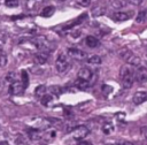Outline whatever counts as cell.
<instances>
[{
    "label": "cell",
    "instance_id": "cell-1",
    "mask_svg": "<svg viewBox=\"0 0 147 145\" xmlns=\"http://www.w3.org/2000/svg\"><path fill=\"white\" fill-rule=\"evenodd\" d=\"M119 78L122 86L124 89H130L133 85V82L136 79V71L133 69V66L126 64L122 66L119 69Z\"/></svg>",
    "mask_w": 147,
    "mask_h": 145
},
{
    "label": "cell",
    "instance_id": "cell-2",
    "mask_svg": "<svg viewBox=\"0 0 147 145\" xmlns=\"http://www.w3.org/2000/svg\"><path fill=\"white\" fill-rule=\"evenodd\" d=\"M31 43L39 51H42V52H46V53H52L54 51V45L49 40H47L46 37H44V36H38V37L32 38Z\"/></svg>",
    "mask_w": 147,
    "mask_h": 145
},
{
    "label": "cell",
    "instance_id": "cell-3",
    "mask_svg": "<svg viewBox=\"0 0 147 145\" xmlns=\"http://www.w3.org/2000/svg\"><path fill=\"white\" fill-rule=\"evenodd\" d=\"M118 54L127 64H131L133 67H138L140 64V62H141V59L138 55L133 54V52H131L127 48H122Z\"/></svg>",
    "mask_w": 147,
    "mask_h": 145
},
{
    "label": "cell",
    "instance_id": "cell-4",
    "mask_svg": "<svg viewBox=\"0 0 147 145\" xmlns=\"http://www.w3.org/2000/svg\"><path fill=\"white\" fill-rule=\"evenodd\" d=\"M55 67H56L57 72H60V74H63V72H65L68 69H70L71 63H70V61H69L68 55L64 54V53L59 54V56H57V59H56V61H55Z\"/></svg>",
    "mask_w": 147,
    "mask_h": 145
},
{
    "label": "cell",
    "instance_id": "cell-5",
    "mask_svg": "<svg viewBox=\"0 0 147 145\" xmlns=\"http://www.w3.org/2000/svg\"><path fill=\"white\" fill-rule=\"evenodd\" d=\"M90 133V129L86 125H78L72 130V137L75 140H82Z\"/></svg>",
    "mask_w": 147,
    "mask_h": 145
},
{
    "label": "cell",
    "instance_id": "cell-6",
    "mask_svg": "<svg viewBox=\"0 0 147 145\" xmlns=\"http://www.w3.org/2000/svg\"><path fill=\"white\" fill-rule=\"evenodd\" d=\"M69 58L71 59H75V60H78V61H83L85 59H87V53L79 49V48H75V47H70L68 48L67 51Z\"/></svg>",
    "mask_w": 147,
    "mask_h": 145
},
{
    "label": "cell",
    "instance_id": "cell-7",
    "mask_svg": "<svg viewBox=\"0 0 147 145\" xmlns=\"http://www.w3.org/2000/svg\"><path fill=\"white\" fill-rule=\"evenodd\" d=\"M8 91H9V94H10V96H17V94H22L25 90H24V87H23L22 82L15 81V82L10 83Z\"/></svg>",
    "mask_w": 147,
    "mask_h": 145
},
{
    "label": "cell",
    "instance_id": "cell-8",
    "mask_svg": "<svg viewBox=\"0 0 147 145\" xmlns=\"http://www.w3.org/2000/svg\"><path fill=\"white\" fill-rule=\"evenodd\" d=\"M92 77H93L92 70H91L90 68H86V67H85V68H82V69L78 71V74H77V78L83 79V81H86V82H91Z\"/></svg>",
    "mask_w": 147,
    "mask_h": 145
},
{
    "label": "cell",
    "instance_id": "cell-9",
    "mask_svg": "<svg viewBox=\"0 0 147 145\" xmlns=\"http://www.w3.org/2000/svg\"><path fill=\"white\" fill-rule=\"evenodd\" d=\"M26 133L29 136L30 139L32 140H39L42 138V135H44V131L39 128H32V129H28L26 130Z\"/></svg>",
    "mask_w": 147,
    "mask_h": 145
},
{
    "label": "cell",
    "instance_id": "cell-10",
    "mask_svg": "<svg viewBox=\"0 0 147 145\" xmlns=\"http://www.w3.org/2000/svg\"><path fill=\"white\" fill-rule=\"evenodd\" d=\"M134 105H140L145 101H147V91H138L134 93L133 99H132Z\"/></svg>",
    "mask_w": 147,
    "mask_h": 145
},
{
    "label": "cell",
    "instance_id": "cell-11",
    "mask_svg": "<svg viewBox=\"0 0 147 145\" xmlns=\"http://www.w3.org/2000/svg\"><path fill=\"white\" fill-rule=\"evenodd\" d=\"M136 78L140 84H144L147 82V69L145 67H140L136 71Z\"/></svg>",
    "mask_w": 147,
    "mask_h": 145
},
{
    "label": "cell",
    "instance_id": "cell-12",
    "mask_svg": "<svg viewBox=\"0 0 147 145\" xmlns=\"http://www.w3.org/2000/svg\"><path fill=\"white\" fill-rule=\"evenodd\" d=\"M48 54L49 53H46V52H42V51L36 53L34 54V62L38 63V64H40V66L41 64H45L48 61Z\"/></svg>",
    "mask_w": 147,
    "mask_h": 145
},
{
    "label": "cell",
    "instance_id": "cell-13",
    "mask_svg": "<svg viewBox=\"0 0 147 145\" xmlns=\"http://www.w3.org/2000/svg\"><path fill=\"white\" fill-rule=\"evenodd\" d=\"M86 18H87V14H85V13H84V14H82L78 18H76L75 21H72V22H71V23H69L68 25H65V26L63 28V30H70V29L75 28L76 25H79L80 23H83Z\"/></svg>",
    "mask_w": 147,
    "mask_h": 145
},
{
    "label": "cell",
    "instance_id": "cell-14",
    "mask_svg": "<svg viewBox=\"0 0 147 145\" xmlns=\"http://www.w3.org/2000/svg\"><path fill=\"white\" fill-rule=\"evenodd\" d=\"M131 17V14L130 12H117L113 15V18L117 22H123V21H126Z\"/></svg>",
    "mask_w": 147,
    "mask_h": 145
},
{
    "label": "cell",
    "instance_id": "cell-15",
    "mask_svg": "<svg viewBox=\"0 0 147 145\" xmlns=\"http://www.w3.org/2000/svg\"><path fill=\"white\" fill-rule=\"evenodd\" d=\"M85 43H86V45H87L90 48H94V47L99 46V40H98V38L94 37V36H87V37L85 38Z\"/></svg>",
    "mask_w": 147,
    "mask_h": 145
},
{
    "label": "cell",
    "instance_id": "cell-16",
    "mask_svg": "<svg viewBox=\"0 0 147 145\" xmlns=\"http://www.w3.org/2000/svg\"><path fill=\"white\" fill-rule=\"evenodd\" d=\"M75 86L79 90H86L90 87V82H86V81H83V79H79L77 78L76 82H75Z\"/></svg>",
    "mask_w": 147,
    "mask_h": 145
},
{
    "label": "cell",
    "instance_id": "cell-17",
    "mask_svg": "<svg viewBox=\"0 0 147 145\" xmlns=\"http://www.w3.org/2000/svg\"><path fill=\"white\" fill-rule=\"evenodd\" d=\"M41 105H44L45 107H48V106H51L52 105V102H53V94L51 96V94H44V96H41Z\"/></svg>",
    "mask_w": 147,
    "mask_h": 145
},
{
    "label": "cell",
    "instance_id": "cell-18",
    "mask_svg": "<svg viewBox=\"0 0 147 145\" xmlns=\"http://www.w3.org/2000/svg\"><path fill=\"white\" fill-rule=\"evenodd\" d=\"M101 130H102V132L105 135H110L114 131V124L111 122H105L102 128H101Z\"/></svg>",
    "mask_w": 147,
    "mask_h": 145
},
{
    "label": "cell",
    "instance_id": "cell-19",
    "mask_svg": "<svg viewBox=\"0 0 147 145\" xmlns=\"http://www.w3.org/2000/svg\"><path fill=\"white\" fill-rule=\"evenodd\" d=\"M54 12H55V7H54V6H47V7H45V8L41 10V16H44V17H49V16H52V15L54 14Z\"/></svg>",
    "mask_w": 147,
    "mask_h": 145
},
{
    "label": "cell",
    "instance_id": "cell-20",
    "mask_svg": "<svg viewBox=\"0 0 147 145\" xmlns=\"http://www.w3.org/2000/svg\"><path fill=\"white\" fill-rule=\"evenodd\" d=\"M21 82H22L23 87L25 90L28 87V85H29V75H28L26 70H22V72H21Z\"/></svg>",
    "mask_w": 147,
    "mask_h": 145
},
{
    "label": "cell",
    "instance_id": "cell-21",
    "mask_svg": "<svg viewBox=\"0 0 147 145\" xmlns=\"http://www.w3.org/2000/svg\"><path fill=\"white\" fill-rule=\"evenodd\" d=\"M127 0H110V3L114 8H122L126 5Z\"/></svg>",
    "mask_w": 147,
    "mask_h": 145
},
{
    "label": "cell",
    "instance_id": "cell-22",
    "mask_svg": "<svg viewBox=\"0 0 147 145\" xmlns=\"http://www.w3.org/2000/svg\"><path fill=\"white\" fill-rule=\"evenodd\" d=\"M46 91H47V87H46L45 85H39V86L36 87L34 94H36L37 97H41V96H44V94L46 93Z\"/></svg>",
    "mask_w": 147,
    "mask_h": 145
},
{
    "label": "cell",
    "instance_id": "cell-23",
    "mask_svg": "<svg viewBox=\"0 0 147 145\" xmlns=\"http://www.w3.org/2000/svg\"><path fill=\"white\" fill-rule=\"evenodd\" d=\"M49 91H51V93H52L53 96H60V94H62V92H63L62 87L59 86V85H53V86H51V87H49Z\"/></svg>",
    "mask_w": 147,
    "mask_h": 145
},
{
    "label": "cell",
    "instance_id": "cell-24",
    "mask_svg": "<svg viewBox=\"0 0 147 145\" xmlns=\"http://www.w3.org/2000/svg\"><path fill=\"white\" fill-rule=\"evenodd\" d=\"M55 135H56V131L55 130H47L46 132H44V135H42V138L45 139V140H51V139H53L54 137H55Z\"/></svg>",
    "mask_w": 147,
    "mask_h": 145
},
{
    "label": "cell",
    "instance_id": "cell-25",
    "mask_svg": "<svg viewBox=\"0 0 147 145\" xmlns=\"http://www.w3.org/2000/svg\"><path fill=\"white\" fill-rule=\"evenodd\" d=\"M105 12H106V8H105V7L98 6V8H94V9L92 10V15H93L94 17H95V16H100V15H103Z\"/></svg>",
    "mask_w": 147,
    "mask_h": 145
},
{
    "label": "cell",
    "instance_id": "cell-26",
    "mask_svg": "<svg viewBox=\"0 0 147 145\" xmlns=\"http://www.w3.org/2000/svg\"><path fill=\"white\" fill-rule=\"evenodd\" d=\"M88 63L91 64H100L101 63V58L99 55H93L88 59Z\"/></svg>",
    "mask_w": 147,
    "mask_h": 145
},
{
    "label": "cell",
    "instance_id": "cell-27",
    "mask_svg": "<svg viewBox=\"0 0 147 145\" xmlns=\"http://www.w3.org/2000/svg\"><path fill=\"white\" fill-rule=\"evenodd\" d=\"M145 18H146V10H140V12L138 13V16H137L136 21H137L138 23H140V22H144Z\"/></svg>",
    "mask_w": 147,
    "mask_h": 145
},
{
    "label": "cell",
    "instance_id": "cell-28",
    "mask_svg": "<svg viewBox=\"0 0 147 145\" xmlns=\"http://www.w3.org/2000/svg\"><path fill=\"white\" fill-rule=\"evenodd\" d=\"M5 5L7 7L14 8V7H17L18 6V0H5Z\"/></svg>",
    "mask_w": 147,
    "mask_h": 145
},
{
    "label": "cell",
    "instance_id": "cell-29",
    "mask_svg": "<svg viewBox=\"0 0 147 145\" xmlns=\"http://www.w3.org/2000/svg\"><path fill=\"white\" fill-rule=\"evenodd\" d=\"M6 81H7L8 83H13V82L17 81V79H16V74H15V72H9V74H7Z\"/></svg>",
    "mask_w": 147,
    "mask_h": 145
},
{
    "label": "cell",
    "instance_id": "cell-30",
    "mask_svg": "<svg viewBox=\"0 0 147 145\" xmlns=\"http://www.w3.org/2000/svg\"><path fill=\"white\" fill-rule=\"evenodd\" d=\"M7 64V55L5 53L0 54V67H5Z\"/></svg>",
    "mask_w": 147,
    "mask_h": 145
},
{
    "label": "cell",
    "instance_id": "cell-31",
    "mask_svg": "<svg viewBox=\"0 0 147 145\" xmlns=\"http://www.w3.org/2000/svg\"><path fill=\"white\" fill-rule=\"evenodd\" d=\"M77 2H78L80 6H83V7H87V6H90L91 0H78Z\"/></svg>",
    "mask_w": 147,
    "mask_h": 145
},
{
    "label": "cell",
    "instance_id": "cell-32",
    "mask_svg": "<svg viewBox=\"0 0 147 145\" xmlns=\"http://www.w3.org/2000/svg\"><path fill=\"white\" fill-rule=\"evenodd\" d=\"M110 91H111V87H110L109 85H102V92H103L105 94H108Z\"/></svg>",
    "mask_w": 147,
    "mask_h": 145
},
{
    "label": "cell",
    "instance_id": "cell-33",
    "mask_svg": "<svg viewBox=\"0 0 147 145\" xmlns=\"http://www.w3.org/2000/svg\"><path fill=\"white\" fill-rule=\"evenodd\" d=\"M130 3H132V5H136V6H138V5H140L141 2H142V0H127Z\"/></svg>",
    "mask_w": 147,
    "mask_h": 145
},
{
    "label": "cell",
    "instance_id": "cell-34",
    "mask_svg": "<svg viewBox=\"0 0 147 145\" xmlns=\"http://www.w3.org/2000/svg\"><path fill=\"white\" fill-rule=\"evenodd\" d=\"M78 144H80V145H82V144H83V145H86V144H88V145H90L91 143H90V142H80V140H79V142H78Z\"/></svg>",
    "mask_w": 147,
    "mask_h": 145
},
{
    "label": "cell",
    "instance_id": "cell-35",
    "mask_svg": "<svg viewBox=\"0 0 147 145\" xmlns=\"http://www.w3.org/2000/svg\"><path fill=\"white\" fill-rule=\"evenodd\" d=\"M2 89H3V84H2V82L0 81V92L2 91Z\"/></svg>",
    "mask_w": 147,
    "mask_h": 145
},
{
    "label": "cell",
    "instance_id": "cell-36",
    "mask_svg": "<svg viewBox=\"0 0 147 145\" xmlns=\"http://www.w3.org/2000/svg\"><path fill=\"white\" fill-rule=\"evenodd\" d=\"M144 131H145V132H144V133H145V136L147 137V127H146V128H144Z\"/></svg>",
    "mask_w": 147,
    "mask_h": 145
},
{
    "label": "cell",
    "instance_id": "cell-37",
    "mask_svg": "<svg viewBox=\"0 0 147 145\" xmlns=\"http://www.w3.org/2000/svg\"><path fill=\"white\" fill-rule=\"evenodd\" d=\"M0 144H8L7 142H0Z\"/></svg>",
    "mask_w": 147,
    "mask_h": 145
},
{
    "label": "cell",
    "instance_id": "cell-38",
    "mask_svg": "<svg viewBox=\"0 0 147 145\" xmlns=\"http://www.w3.org/2000/svg\"><path fill=\"white\" fill-rule=\"evenodd\" d=\"M145 62H146V64H147V55H146V59H145Z\"/></svg>",
    "mask_w": 147,
    "mask_h": 145
}]
</instances>
